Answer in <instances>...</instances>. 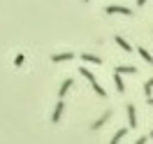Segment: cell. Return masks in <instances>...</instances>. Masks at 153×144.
<instances>
[{"mask_svg":"<svg viewBox=\"0 0 153 144\" xmlns=\"http://www.w3.org/2000/svg\"><path fill=\"white\" fill-rule=\"evenodd\" d=\"M63 109H65V102H63V98H60V102H56V109H53V114H51V121H53V123H58V121H60Z\"/></svg>","mask_w":153,"mask_h":144,"instance_id":"obj_2","label":"cell"},{"mask_svg":"<svg viewBox=\"0 0 153 144\" xmlns=\"http://www.w3.org/2000/svg\"><path fill=\"white\" fill-rule=\"evenodd\" d=\"M114 84H116V91H118V93H125V84H123V79H121L118 72H114Z\"/></svg>","mask_w":153,"mask_h":144,"instance_id":"obj_8","label":"cell"},{"mask_svg":"<svg viewBox=\"0 0 153 144\" xmlns=\"http://www.w3.org/2000/svg\"><path fill=\"white\" fill-rule=\"evenodd\" d=\"M151 91H153V77L149 79V81H146V84H144V93H146V98L151 96Z\"/></svg>","mask_w":153,"mask_h":144,"instance_id":"obj_13","label":"cell"},{"mask_svg":"<svg viewBox=\"0 0 153 144\" xmlns=\"http://www.w3.org/2000/svg\"><path fill=\"white\" fill-rule=\"evenodd\" d=\"M128 121H130V130H134L137 128V112L132 105H128Z\"/></svg>","mask_w":153,"mask_h":144,"instance_id":"obj_5","label":"cell"},{"mask_svg":"<svg viewBox=\"0 0 153 144\" xmlns=\"http://www.w3.org/2000/svg\"><path fill=\"white\" fill-rule=\"evenodd\" d=\"M72 84H74L72 79H65V81L60 84V91H58V98H65V96H67V91L72 88Z\"/></svg>","mask_w":153,"mask_h":144,"instance_id":"obj_6","label":"cell"},{"mask_svg":"<svg viewBox=\"0 0 153 144\" xmlns=\"http://www.w3.org/2000/svg\"><path fill=\"white\" fill-rule=\"evenodd\" d=\"M81 60L93 63V65H100V63H102V58H100V56H93V54H81Z\"/></svg>","mask_w":153,"mask_h":144,"instance_id":"obj_7","label":"cell"},{"mask_svg":"<svg viewBox=\"0 0 153 144\" xmlns=\"http://www.w3.org/2000/svg\"><path fill=\"white\" fill-rule=\"evenodd\" d=\"M105 12L109 14V16H111V14H125V16H132V14H134L130 7H123V5H109Z\"/></svg>","mask_w":153,"mask_h":144,"instance_id":"obj_1","label":"cell"},{"mask_svg":"<svg viewBox=\"0 0 153 144\" xmlns=\"http://www.w3.org/2000/svg\"><path fill=\"white\" fill-rule=\"evenodd\" d=\"M146 105H153V98L151 96H149V102H146Z\"/></svg>","mask_w":153,"mask_h":144,"instance_id":"obj_16","label":"cell"},{"mask_svg":"<svg viewBox=\"0 0 153 144\" xmlns=\"http://www.w3.org/2000/svg\"><path fill=\"white\" fill-rule=\"evenodd\" d=\"M116 44H118V47L123 49V51H132V49H134V47H130V42H125V40L121 37V35L116 37Z\"/></svg>","mask_w":153,"mask_h":144,"instance_id":"obj_10","label":"cell"},{"mask_svg":"<svg viewBox=\"0 0 153 144\" xmlns=\"http://www.w3.org/2000/svg\"><path fill=\"white\" fill-rule=\"evenodd\" d=\"M14 65H16V67H19V65H23V56H21V54L16 56V60H14Z\"/></svg>","mask_w":153,"mask_h":144,"instance_id":"obj_14","label":"cell"},{"mask_svg":"<svg viewBox=\"0 0 153 144\" xmlns=\"http://www.w3.org/2000/svg\"><path fill=\"white\" fill-rule=\"evenodd\" d=\"M84 2H88V0H84Z\"/></svg>","mask_w":153,"mask_h":144,"instance_id":"obj_18","label":"cell"},{"mask_svg":"<svg viewBox=\"0 0 153 144\" xmlns=\"http://www.w3.org/2000/svg\"><path fill=\"white\" fill-rule=\"evenodd\" d=\"M137 5H146V0H137Z\"/></svg>","mask_w":153,"mask_h":144,"instance_id":"obj_15","label":"cell"},{"mask_svg":"<svg viewBox=\"0 0 153 144\" xmlns=\"http://www.w3.org/2000/svg\"><path fill=\"white\" fill-rule=\"evenodd\" d=\"M137 51H139V56H142L144 60L149 63V65H153V56H151V54H149V51H146L144 47H137Z\"/></svg>","mask_w":153,"mask_h":144,"instance_id":"obj_9","label":"cell"},{"mask_svg":"<svg viewBox=\"0 0 153 144\" xmlns=\"http://www.w3.org/2000/svg\"><path fill=\"white\" fill-rule=\"evenodd\" d=\"M114 72H118V75H137L139 70H137L134 65H118Z\"/></svg>","mask_w":153,"mask_h":144,"instance_id":"obj_4","label":"cell"},{"mask_svg":"<svg viewBox=\"0 0 153 144\" xmlns=\"http://www.w3.org/2000/svg\"><path fill=\"white\" fill-rule=\"evenodd\" d=\"M109 116H111V112H105V114H102V116H100V119L95 121V123H93V130H97V128L105 123V121H109Z\"/></svg>","mask_w":153,"mask_h":144,"instance_id":"obj_11","label":"cell"},{"mask_svg":"<svg viewBox=\"0 0 153 144\" xmlns=\"http://www.w3.org/2000/svg\"><path fill=\"white\" fill-rule=\"evenodd\" d=\"M72 58H74V54H72V51H65V54H53L51 60H53V63H67V60H72Z\"/></svg>","mask_w":153,"mask_h":144,"instance_id":"obj_3","label":"cell"},{"mask_svg":"<svg viewBox=\"0 0 153 144\" xmlns=\"http://www.w3.org/2000/svg\"><path fill=\"white\" fill-rule=\"evenodd\" d=\"M125 133H128V128H121V130H118V133H116L114 137H111V144L121 142V140H123V137H125Z\"/></svg>","mask_w":153,"mask_h":144,"instance_id":"obj_12","label":"cell"},{"mask_svg":"<svg viewBox=\"0 0 153 144\" xmlns=\"http://www.w3.org/2000/svg\"><path fill=\"white\" fill-rule=\"evenodd\" d=\"M149 140H153V130H151V135H149Z\"/></svg>","mask_w":153,"mask_h":144,"instance_id":"obj_17","label":"cell"}]
</instances>
